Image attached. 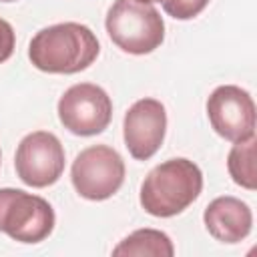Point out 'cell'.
Wrapping results in <instances>:
<instances>
[{
    "instance_id": "3957f363",
    "label": "cell",
    "mask_w": 257,
    "mask_h": 257,
    "mask_svg": "<svg viewBox=\"0 0 257 257\" xmlns=\"http://www.w3.org/2000/svg\"><path fill=\"white\" fill-rule=\"evenodd\" d=\"M104 24L110 40L128 54H149L165 40L163 16L139 0H114Z\"/></svg>"
},
{
    "instance_id": "30bf717a",
    "label": "cell",
    "mask_w": 257,
    "mask_h": 257,
    "mask_svg": "<svg viewBox=\"0 0 257 257\" xmlns=\"http://www.w3.org/2000/svg\"><path fill=\"white\" fill-rule=\"evenodd\" d=\"M205 227L211 237L221 243H239L251 233L253 215L247 203L237 197H217L203 213Z\"/></svg>"
},
{
    "instance_id": "9c48e42d",
    "label": "cell",
    "mask_w": 257,
    "mask_h": 257,
    "mask_svg": "<svg viewBox=\"0 0 257 257\" xmlns=\"http://www.w3.org/2000/svg\"><path fill=\"white\" fill-rule=\"evenodd\" d=\"M167 133V110L157 98L137 100L124 114L122 137L133 159L147 161L163 145Z\"/></svg>"
},
{
    "instance_id": "7a4b0ae2",
    "label": "cell",
    "mask_w": 257,
    "mask_h": 257,
    "mask_svg": "<svg viewBox=\"0 0 257 257\" xmlns=\"http://www.w3.org/2000/svg\"><path fill=\"white\" fill-rule=\"evenodd\" d=\"M203 189V173L189 159H169L157 165L141 185V205L153 217L183 213Z\"/></svg>"
},
{
    "instance_id": "2e32d148",
    "label": "cell",
    "mask_w": 257,
    "mask_h": 257,
    "mask_svg": "<svg viewBox=\"0 0 257 257\" xmlns=\"http://www.w3.org/2000/svg\"><path fill=\"white\" fill-rule=\"evenodd\" d=\"M2 2H14V0H2Z\"/></svg>"
},
{
    "instance_id": "e0dca14e",
    "label": "cell",
    "mask_w": 257,
    "mask_h": 257,
    "mask_svg": "<svg viewBox=\"0 0 257 257\" xmlns=\"http://www.w3.org/2000/svg\"><path fill=\"white\" fill-rule=\"evenodd\" d=\"M0 163H2V153H0Z\"/></svg>"
},
{
    "instance_id": "5b68a950",
    "label": "cell",
    "mask_w": 257,
    "mask_h": 257,
    "mask_svg": "<svg viewBox=\"0 0 257 257\" xmlns=\"http://www.w3.org/2000/svg\"><path fill=\"white\" fill-rule=\"evenodd\" d=\"M70 179L80 197L104 201L120 189L124 181V161L112 147L92 145L76 155Z\"/></svg>"
},
{
    "instance_id": "52a82bcc",
    "label": "cell",
    "mask_w": 257,
    "mask_h": 257,
    "mask_svg": "<svg viewBox=\"0 0 257 257\" xmlns=\"http://www.w3.org/2000/svg\"><path fill=\"white\" fill-rule=\"evenodd\" d=\"M18 179L34 189L54 185L64 171V149L56 135L36 131L26 135L14 157Z\"/></svg>"
},
{
    "instance_id": "9a60e30c",
    "label": "cell",
    "mask_w": 257,
    "mask_h": 257,
    "mask_svg": "<svg viewBox=\"0 0 257 257\" xmlns=\"http://www.w3.org/2000/svg\"><path fill=\"white\" fill-rule=\"evenodd\" d=\"M139 2H145V4H153V2H161V0H139Z\"/></svg>"
},
{
    "instance_id": "ba28073f",
    "label": "cell",
    "mask_w": 257,
    "mask_h": 257,
    "mask_svg": "<svg viewBox=\"0 0 257 257\" xmlns=\"http://www.w3.org/2000/svg\"><path fill=\"white\" fill-rule=\"evenodd\" d=\"M207 116L213 131L225 141L239 143L255 135V102L241 86H217L207 98Z\"/></svg>"
},
{
    "instance_id": "277c9868",
    "label": "cell",
    "mask_w": 257,
    "mask_h": 257,
    "mask_svg": "<svg viewBox=\"0 0 257 257\" xmlns=\"http://www.w3.org/2000/svg\"><path fill=\"white\" fill-rule=\"evenodd\" d=\"M56 223L54 209L38 195L0 189V231L20 243L44 241Z\"/></svg>"
},
{
    "instance_id": "4fadbf2b",
    "label": "cell",
    "mask_w": 257,
    "mask_h": 257,
    "mask_svg": "<svg viewBox=\"0 0 257 257\" xmlns=\"http://www.w3.org/2000/svg\"><path fill=\"white\" fill-rule=\"evenodd\" d=\"M163 2V10L177 18V20H191L197 14H201L209 0H161Z\"/></svg>"
},
{
    "instance_id": "5bb4252c",
    "label": "cell",
    "mask_w": 257,
    "mask_h": 257,
    "mask_svg": "<svg viewBox=\"0 0 257 257\" xmlns=\"http://www.w3.org/2000/svg\"><path fill=\"white\" fill-rule=\"evenodd\" d=\"M14 46H16L14 28L10 26V22H6L4 18H0V62L8 60L12 56Z\"/></svg>"
},
{
    "instance_id": "6da1fadb",
    "label": "cell",
    "mask_w": 257,
    "mask_h": 257,
    "mask_svg": "<svg viewBox=\"0 0 257 257\" xmlns=\"http://www.w3.org/2000/svg\"><path fill=\"white\" fill-rule=\"evenodd\" d=\"M94 32L78 22H60L46 26L30 40V62L50 74H74L88 68L98 56Z\"/></svg>"
},
{
    "instance_id": "7c38bea8",
    "label": "cell",
    "mask_w": 257,
    "mask_h": 257,
    "mask_svg": "<svg viewBox=\"0 0 257 257\" xmlns=\"http://www.w3.org/2000/svg\"><path fill=\"white\" fill-rule=\"evenodd\" d=\"M255 135L251 139L239 141L233 145L227 157V169L231 179L243 187L253 191L255 189Z\"/></svg>"
},
{
    "instance_id": "8992f818",
    "label": "cell",
    "mask_w": 257,
    "mask_h": 257,
    "mask_svg": "<svg viewBox=\"0 0 257 257\" xmlns=\"http://www.w3.org/2000/svg\"><path fill=\"white\" fill-rule=\"evenodd\" d=\"M58 118L66 131L78 137L102 133L112 118V100L104 88L80 82L64 90L58 100Z\"/></svg>"
},
{
    "instance_id": "8fae6325",
    "label": "cell",
    "mask_w": 257,
    "mask_h": 257,
    "mask_svg": "<svg viewBox=\"0 0 257 257\" xmlns=\"http://www.w3.org/2000/svg\"><path fill=\"white\" fill-rule=\"evenodd\" d=\"M175 253L173 243L167 233L157 229H139L124 237L114 249L112 255H153V257H171Z\"/></svg>"
}]
</instances>
